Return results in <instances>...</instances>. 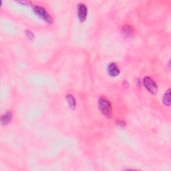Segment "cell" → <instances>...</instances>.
<instances>
[{
	"label": "cell",
	"instance_id": "obj_1",
	"mask_svg": "<svg viewBox=\"0 0 171 171\" xmlns=\"http://www.w3.org/2000/svg\"><path fill=\"white\" fill-rule=\"evenodd\" d=\"M99 109L105 117L110 118L112 116V106L110 101L104 97H100L98 100Z\"/></svg>",
	"mask_w": 171,
	"mask_h": 171
},
{
	"label": "cell",
	"instance_id": "obj_2",
	"mask_svg": "<svg viewBox=\"0 0 171 171\" xmlns=\"http://www.w3.org/2000/svg\"><path fill=\"white\" fill-rule=\"evenodd\" d=\"M33 11L36 14L39 15V17H40L41 19H43L45 22L47 23H52V18L50 16V15L48 14V12H46V10L41 6H36L33 7Z\"/></svg>",
	"mask_w": 171,
	"mask_h": 171
},
{
	"label": "cell",
	"instance_id": "obj_3",
	"mask_svg": "<svg viewBox=\"0 0 171 171\" xmlns=\"http://www.w3.org/2000/svg\"><path fill=\"white\" fill-rule=\"evenodd\" d=\"M144 85L145 88L148 90L149 92L152 94H156L158 92V86L154 82V80L151 77L146 76L143 80Z\"/></svg>",
	"mask_w": 171,
	"mask_h": 171
},
{
	"label": "cell",
	"instance_id": "obj_4",
	"mask_svg": "<svg viewBox=\"0 0 171 171\" xmlns=\"http://www.w3.org/2000/svg\"><path fill=\"white\" fill-rule=\"evenodd\" d=\"M87 7L84 4H79L78 5V17L80 22H83L86 19L87 16Z\"/></svg>",
	"mask_w": 171,
	"mask_h": 171
},
{
	"label": "cell",
	"instance_id": "obj_5",
	"mask_svg": "<svg viewBox=\"0 0 171 171\" xmlns=\"http://www.w3.org/2000/svg\"><path fill=\"white\" fill-rule=\"evenodd\" d=\"M108 72L109 74L113 77L118 76L120 73L119 68H118L117 65L115 63H111L109 64L108 67Z\"/></svg>",
	"mask_w": 171,
	"mask_h": 171
},
{
	"label": "cell",
	"instance_id": "obj_6",
	"mask_svg": "<svg viewBox=\"0 0 171 171\" xmlns=\"http://www.w3.org/2000/svg\"><path fill=\"white\" fill-rule=\"evenodd\" d=\"M66 100L70 108L74 110L76 106V102L74 97H73L72 94H68L66 96Z\"/></svg>",
	"mask_w": 171,
	"mask_h": 171
},
{
	"label": "cell",
	"instance_id": "obj_7",
	"mask_svg": "<svg viewBox=\"0 0 171 171\" xmlns=\"http://www.w3.org/2000/svg\"><path fill=\"white\" fill-rule=\"evenodd\" d=\"M162 102L164 103V105L167 106H169L170 105V89H168V90L166 91V92L164 94V96H163L162 98Z\"/></svg>",
	"mask_w": 171,
	"mask_h": 171
},
{
	"label": "cell",
	"instance_id": "obj_8",
	"mask_svg": "<svg viewBox=\"0 0 171 171\" xmlns=\"http://www.w3.org/2000/svg\"><path fill=\"white\" fill-rule=\"evenodd\" d=\"M12 113L7 112L6 114H4L1 118V122L2 123V124H8L10 121L12 120Z\"/></svg>",
	"mask_w": 171,
	"mask_h": 171
},
{
	"label": "cell",
	"instance_id": "obj_9",
	"mask_svg": "<svg viewBox=\"0 0 171 171\" xmlns=\"http://www.w3.org/2000/svg\"><path fill=\"white\" fill-rule=\"evenodd\" d=\"M122 33L126 36L130 37L132 34V30L129 25H125L122 28Z\"/></svg>",
	"mask_w": 171,
	"mask_h": 171
},
{
	"label": "cell",
	"instance_id": "obj_10",
	"mask_svg": "<svg viewBox=\"0 0 171 171\" xmlns=\"http://www.w3.org/2000/svg\"><path fill=\"white\" fill-rule=\"evenodd\" d=\"M25 33H26V36H28V38L30 39H32L33 38V34L32 32H31L30 31L26 30L25 31Z\"/></svg>",
	"mask_w": 171,
	"mask_h": 171
},
{
	"label": "cell",
	"instance_id": "obj_11",
	"mask_svg": "<svg viewBox=\"0 0 171 171\" xmlns=\"http://www.w3.org/2000/svg\"><path fill=\"white\" fill-rule=\"evenodd\" d=\"M117 124L120 126L121 127H125V126H126L125 122H124V121H122V120L117 121Z\"/></svg>",
	"mask_w": 171,
	"mask_h": 171
}]
</instances>
